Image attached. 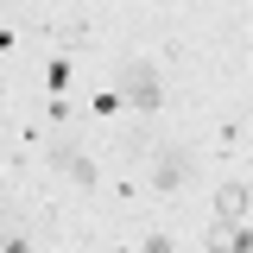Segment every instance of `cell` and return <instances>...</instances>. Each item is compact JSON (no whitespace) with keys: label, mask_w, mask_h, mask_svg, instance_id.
Segmentation results:
<instances>
[{"label":"cell","mask_w":253,"mask_h":253,"mask_svg":"<svg viewBox=\"0 0 253 253\" xmlns=\"http://www.w3.org/2000/svg\"><path fill=\"white\" fill-rule=\"evenodd\" d=\"M121 95L133 101V108H158L165 101V89H158V76H152V63H121Z\"/></svg>","instance_id":"cell-1"},{"label":"cell","mask_w":253,"mask_h":253,"mask_svg":"<svg viewBox=\"0 0 253 253\" xmlns=\"http://www.w3.org/2000/svg\"><path fill=\"white\" fill-rule=\"evenodd\" d=\"M247 203H253L247 184H221V190H215V215H221V221H241V215H247Z\"/></svg>","instance_id":"cell-4"},{"label":"cell","mask_w":253,"mask_h":253,"mask_svg":"<svg viewBox=\"0 0 253 253\" xmlns=\"http://www.w3.org/2000/svg\"><path fill=\"white\" fill-rule=\"evenodd\" d=\"M139 253H171V241H165V234H152V241H146Z\"/></svg>","instance_id":"cell-5"},{"label":"cell","mask_w":253,"mask_h":253,"mask_svg":"<svg viewBox=\"0 0 253 253\" xmlns=\"http://www.w3.org/2000/svg\"><path fill=\"white\" fill-rule=\"evenodd\" d=\"M190 177H196V152H190V146H165L158 165H152V184L158 190H184Z\"/></svg>","instance_id":"cell-2"},{"label":"cell","mask_w":253,"mask_h":253,"mask_svg":"<svg viewBox=\"0 0 253 253\" xmlns=\"http://www.w3.org/2000/svg\"><path fill=\"white\" fill-rule=\"evenodd\" d=\"M51 165H57V171H63V177H70L76 190H89V184H95V165L76 152V146H57V152H51Z\"/></svg>","instance_id":"cell-3"},{"label":"cell","mask_w":253,"mask_h":253,"mask_svg":"<svg viewBox=\"0 0 253 253\" xmlns=\"http://www.w3.org/2000/svg\"><path fill=\"white\" fill-rule=\"evenodd\" d=\"M0 253H26V241H6V247H0Z\"/></svg>","instance_id":"cell-6"}]
</instances>
